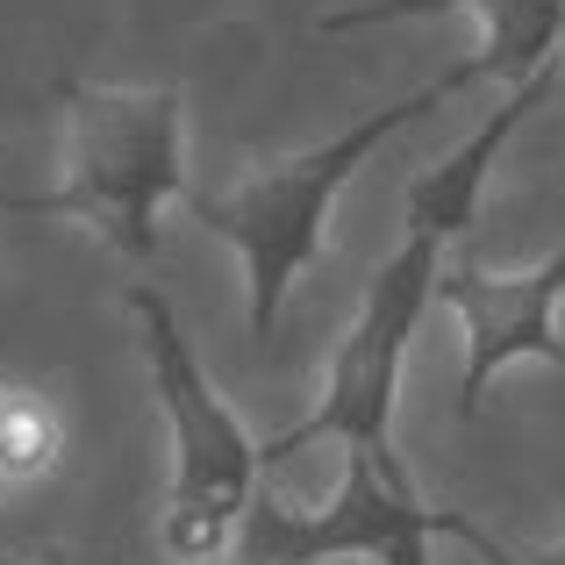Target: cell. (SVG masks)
Here are the masks:
<instances>
[{
  "mask_svg": "<svg viewBox=\"0 0 565 565\" xmlns=\"http://www.w3.org/2000/svg\"><path fill=\"white\" fill-rule=\"evenodd\" d=\"M558 72H565V65L537 72L530 86H515V94L501 100V108L487 115V122L472 129V137L458 143L444 166H429L423 180L408 186V230H415V236H437V244H451V236H466V230H472V207H480V186H487V172H494L501 143L523 129V115H537L544 100H552Z\"/></svg>",
  "mask_w": 565,
  "mask_h": 565,
  "instance_id": "cell-7",
  "label": "cell"
},
{
  "mask_svg": "<svg viewBox=\"0 0 565 565\" xmlns=\"http://www.w3.org/2000/svg\"><path fill=\"white\" fill-rule=\"evenodd\" d=\"M466 86H480V57H466V65H451L444 79L415 86L408 100H386V108L359 115V122L337 129L330 143H308V151H294V158H273L265 172H250V180H236L222 193H193L186 186L193 222L215 230L222 244L244 258L250 344H273L287 287L322 258V244H330V207H337V193L351 186V172H359L386 137H401V129L423 122V115H437L444 100H458Z\"/></svg>",
  "mask_w": 565,
  "mask_h": 565,
  "instance_id": "cell-1",
  "label": "cell"
},
{
  "mask_svg": "<svg viewBox=\"0 0 565 565\" xmlns=\"http://www.w3.org/2000/svg\"><path fill=\"white\" fill-rule=\"evenodd\" d=\"M480 8V79L530 86L537 72L565 65V0H472Z\"/></svg>",
  "mask_w": 565,
  "mask_h": 565,
  "instance_id": "cell-8",
  "label": "cell"
},
{
  "mask_svg": "<svg viewBox=\"0 0 565 565\" xmlns=\"http://www.w3.org/2000/svg\"><path fill=\"white\" fill-rule=\"evenodd\" d=\"M415 523H437L444 537L472 544L487 565H523L501 537H487L472 515H451V509H429L415 494L408 466L394 451H351L344 458V480L322 509H294V501H273V494H250L244 523H236V544L230 552L244 558H265V565H322V558H386V544Z\"/></svg>",
  "mask_w": 565,
  "mask_h": 565,
  "instance_id": "cell-5",
  "label": "cell"
},
{
  "mask_svg": "<svg viewBox=\"0 0 565 565\" xmlns=\"http://www.w3.org/2000/svg\"><path fill=\"white\" fill-rule=\"evenodd\" d=\"M437 301L466 322V380H458V415L487 408V386L509 365H558L565 373V244L552 258H537L530 273H487L480 258H444L437 273Z\"/></svg>",
  "mask_w": 565,
  "mask_h": 565,
  "instance_id": "cell-6",
  "label": "cell"
},
{
  "mask_svg": "<svg viewBox=\"0 0 565 565\" xmlns=\"http://www.w3.org/2000/svg\"><path fill=\"white\" fill-rule=\"evenodd\" d=\"M57 466H65L57 401L0 373V487H43Z\"/></svg>",
  "mask_w": 565,
  "mask_h": 565,
  "instance_id": "cell-9",
  "label": "cell"
},
{
  "mask_svg": "<svg viewBox=\"0 0 565 565\" xmlns=\"http://www.w3.org/2000/svg\"><path fill=\"white\" fill-rule=\"evenodd\" d=\"M437 273H444V244L437 236H401L386 250V265L365 279V301L351 316L344 344L330 359V380H322V401L287 429V437L258 444L265 466L308 451V444H344V451H394V401H401V359H408L415 322L437 301Z\"/></svg>",
  "mask_w": 565,
  "mask_h": 565,
  "instance_id": "cell-4",
  "label": "cell"
},
{
  "mask_svg": "<svg viewBox=\"0 0 565 565\" xmlns=\"http://www.w3.org/2000/svg\"><path fill=\"white\" fill-rule=\"evenodd\" d=\"M472 8V0H359V8H337L322 14V36H344V29H386V22H429V14H451Z\"/></svg>",
  "mask_w": 565,
  "mask_h": 565,
  "instance_id": "cell-10",
  "label": "cell"
},
{
  "mask_svg": "<svg viewBox=\"0 0 565 565\" xmlns=\"http://www.w3.org/2000/svg\"><path fill=\"white\" fill-rule=\"evenodd\" d=\"M129 316H137V330H143L151 394L172 423V487H166L158 544H166L172 565L222 558L236 544V523H244L250 494H258L265 451L230 415V401L207 386V373H201V359H193V344H186V330H180L166 294L129 287Z\"/></svg>",
  "mask_w": 565,
  "mask_h": 565,
  "instance_id": "cell-3",
  "label": "cell"
},
{
  "mask_svg": "<svg viewBox=\"0 0 565 565\" xmlns=\"http://www.w3.org/2000/svg\"><path fill=\"white\" fill-rule=\"evenodd\" d=\"M523 565H565V544H552V552H530Z\"/></svg>",
  "mask_w": 565,
  "mask_h": 565,
  "instance_id": "cell-12",
  "label": "cell"
},
{
  "mask_svg": "<svg viewBox=\"0 0 565 565\" xmlns=\"http://www.w3.org/2000/svg\"><path fill=\"white\" fill-rule=\"evenodd\" d=\"M65 108V180L51 193H8V215H72L100 230L129 265L158 258V215L172 193H186V151H180V86H86L57 79Z\"/></svg>",
  "mask_w": 565,
  "mask_h": 565,
  "instance_id": "cell-2",
  "label": "cell"
},
{
  "mask_svg": "<svg viewBox=\"0 0 565 565\" xmlns=\"http://www.w3.org/2000/svg\"><path fill=\"white\" fill-rule=\"evenodd\" d=\"M193 565H265V558H244V552H222V558H193Z\"/></svg>",
  "mask_w": 565,
  "mask_h": 565,
  "instance_id": "cell-11",
  "label": "cell"
}]
</instances>
